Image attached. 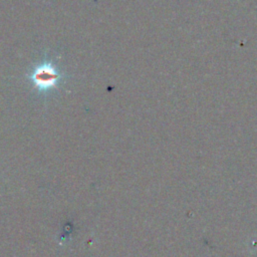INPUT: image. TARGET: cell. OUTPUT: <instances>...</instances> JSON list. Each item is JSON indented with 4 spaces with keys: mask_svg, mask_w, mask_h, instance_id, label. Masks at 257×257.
<instances>
[{
    "mask_svg": "<svg viewBox=\"0 0 257 257\" xmlns=\"http://www.w3.org/2000/svg\"><path fill=\"white\" fill-rule=\"evenodd\" d=\"M58 77L59 74L50 64H42L38 66L31 76L34 84L40 90H45L55 86V82Z\"/></svg>",
    "mask_w": 257,
    "mask_h": 257,
    "instance_id": "obj_1",
    "label": "cell"
}]
</instances>
